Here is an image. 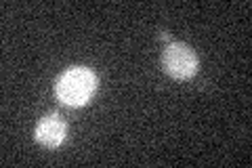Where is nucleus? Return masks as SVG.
I'll return each instance as SVG.
<instances>
[{
  "instance_id": "2",
  "label": "nucleus",
  "mask_w": 252,
  "mask_h": 168,
  "mask_svg": "<svg viewBox=\"0 0 252 168\" xmlns=\"http://www.w3.org/2000/svg\"><path fill=\"white\" fill-rule=\"evenodd\" d=\"M162 67L168 76L177 80H187L198 71V57L193 49L181 42H170L162 55Z\"/></svg>"
},
{
  "instance_id": "1",
  "label": "nucleus",
  "mask_w": 252,
  "mask_h": 168,
  "mask_svg": "<svg viewBox=\"0 0 252 168\" xmlns=\"http://www.w3.org/2000/svg\"><path fill=\"white\" fill-rule=\"evenodd\" d=\"M94 89H97V78L93 71L86 67H72L59 78L57 82V97L65 103V105H84L86 101L93 97Z\"/></svg>"
},
{
  "instance_id": "3",
  "label": "nucleus",
  "mask_w": 252,
  "mask_h": 168,
  "mask_svg": "<svg viewBox=\"0 0 252 168\" xmlns=\"http://www.w3.org/2000/svg\"><path fill=\"white\" fill-rule=\"evenodd\" d=\"M65 133H67V126L61 120V116L51 114L40 120V124H38V129H36V139L46 147H57L59 143L65 139Z\"/></svg>"
}]
</instances>
